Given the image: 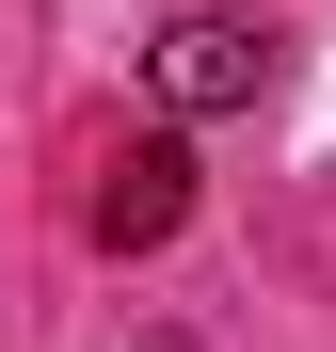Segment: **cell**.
I'll list each match as a JSON object with an SVG mask.
<instances>
[{"label": "cell", "mask_w": 336, "mask_h": 352, "mask_svg": "<svg viewBox=\"0 0 336 352\" xmlns=\"http://www.w3.org/2000/svg\"><path fill=\"white\" fill-rule=\"evenodd\" d=\"M177 224H192V144L177 129H144V144L96 160V256H160Z\"/></svg>", "instance_id": "1"}, {"label": "cell", "mask_w": 336, "mask_h": 352, "mask_svg": "<svg viewBox=\"0 0 336 352\" xmlns=\"http://www.w3.org/2000/svg\"><path fill=\"white\" fill-rule=\"evenodd\" d=\"M144 65H160V112H256L272 96V32L256 16H177Z\"/></svg>", "instance_id": "2"}]
</instances>
